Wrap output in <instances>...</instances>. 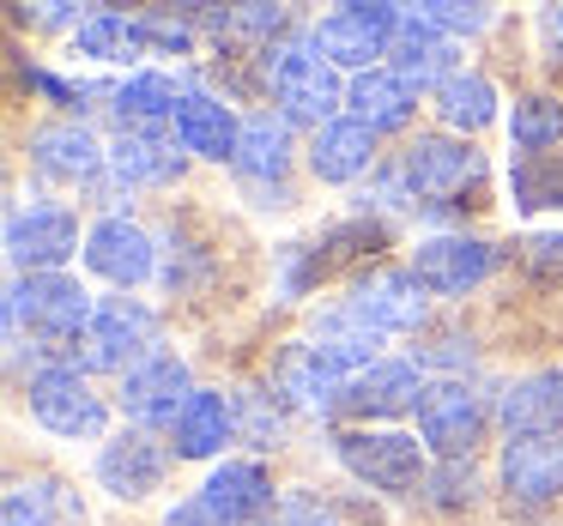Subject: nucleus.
<instances>
[{"label":"nucleus","mask_w":563,"mask_h":526,"mask_svg":"<svg viewBox=\"0 0 563 526\" xmlns=\"http://www.w3.org/2000/svg\"><path fill=\"white\" fill-rule=\"evenodd\" d=\"M437 115L442 127H454V134H478V127L497 115V91H490L485 74H454L437 86Z\"/></svg>","instance_id":"30"},{"label":"nucleus","mask_w":563,"mask_h":526,"mask_svg":"<svg viewBox=\"0 0 563 526\" xmlns=\"http://www.w3.org/2000/svg\"><path fill=\"white\" fill-rule=\"evenodd\" d=\"M158 345V315H152L146 303H134V296H110V303H98V315H91L86 339L74 345L79 351V369H140Z\"/></svg>","instance_id":"4"},{"label":"nucleus","mask_w":563,"mask_h":526,"mask_svg":"<svg viewBox=\"0 0 563 526\" xmlns=\"http://www.w3.org/2000/svg\"><path fill=\"white\" fill-rule=\"evenodd\" d=\"M188 400H195L188 369L176 363V357H164V351L122 376V412L134 417V424H146V429H158V424L176 429V417H183Z\"/></svg>","instance_id":"12"},{"label":"nucleus","mask_w":563,"mask_h":526,"mask_svg":"<svg viewBox=\"0 0 563 526\" xmlns=\"http://www.w3.org/2000/svg\"><path fill=\"white\" fill-rule=\"evenodd\" d=\"M340 315H352L364 333H376V339H388V333H412L418 321H424V284L412 279V267H382L369 272L364 284H357L352 296H345Z\"/></svg>","instance_id":"8"},{"label":"nucleus","mask_w":563,"mask_h":526,"mask_svg":"<svg viewBox=\"0 0 563 526\" xmlns=\"http://www.w3.org/2000/svg\"><path fill=\"white\" fill-rule=\"evenodd\" d=\"M466 182H478V152L466 146V139H418V146H406L400 158V188L412 200H449L461 194Z\"/></svg>","instance_id":"10"},{"label":"nucleus","mask_w":563,"mask_h":526,"mask_svg":"<svg viewBox=\"0 0 563 526\" xmlns=\"http://www.w3.org/2000/svg\"><path fill=\"white\" fill-rule=\"evenodd\" d=\"M503 490H509V502H527V508L563 496V436L503 441Z\"/></svg>","instance_id":"15"},{"label":"nucleus","mask_w":563,"mask_h":526,"mask_svg":"<svg viewBox=\"0 0 563 526\" xmlns=\"http://www.w3.org/2000/svg\"><path fill=\"white\" fill-rule=\"evenodd\" d=\"M394 31H400V13H394V7H382V0L364 7V0H357V7H340V13L321 19V25L309 31V43H316L333 67L369 74V61L394 49Z\"/></svg>","instance_id":"6"},{"label":"nucleus","mask_w":563,"mask_h":526,"mask_svg":"<svg viewBox=\"0 0 563 526\" xmlns=\"http://www.w3.org/2000/svg\"><path fill=\"white\" fill-rule=\"evenodd\" d=\"M224 37H243V43H273L285 31V13L279 7H236V13L219 19Z\"/></svg>","instance_id":"32"},{"label":"nucleus","mask_w":563,"mask_h":526,"mask_svg":"<svg viewBox=\"0 0 563 526\" xmlns=\"http://www.w3.org/2000/svg\"><path fill=\"white\" fill-rule=\"evenodd\" d=\"M509 436H563V369H539L503 388L497 400Z\"/></svg>","instance_id":"18"},{"label":"nucleus","mask_w":563,"mask_h":526,"mask_svg":"<svg viewBox=\"0 0 563 526\" xmlns=\"http://www.w3.org/2000/svg\"><path fill=\"white\" fill-rule=\"evenodd\" d=\"M333 448H340L345 472L364 478L369 490H388V496H412L430 478V448L400 429H340Z\"/></svg>","instance_id":"3"},{"label":"nucleus","mask_w":563,"mask_h":526,"mask_svg":"<svg viewBox=\"0 0 563 526\" xmlns=\"http://www.w3.org/2000/svg\"><path fill=\"white\" fill-rule=\"evenodd\" d=\"M418 13H424L442 37H454V31H485L490 25L485 7H454V0H430V7H418Z\"/></svg>","instance_id":"34"},{"label":"nucleus","mask_w":563,"mask_h":526,"mask_svg":"<svg viewBox=\"0 0 563 526\" xmlns=\"http://www.w3.org/2000/svg\"><path fill=\"white\" fill-rule=\"evenodd\" d=\"M7 255L19 272H62L79 255V219L67 206H19L7 219Z\"/></svg>","instance_id":"9"},{"label":"nucleus","mask_w":563,"mask_h":526,"mask_svg":"<svg viewBox=\"0 0 563 526\" xmlns=\"http://www.w3.org/2000/svg\"><path fill=\"white\" fill-rule=\"evenodd\" d=\"M176 110H183V91L164 74H134L115 86V122H122V134H152V127L176 122Z\"/></svg>","instance_id":"26"},{"label":"nucleus","mask_w":563,"mask_h":526,"mask_svg":"<svg viewBox=\"0 0 563 526\" xmlns=\"http://www.w3.org/2000/svg\"><path fill=\"white\" fill-rule=\"evenodd\" d=\"M558 248H563V243H558Z\"/></svg>","instance_id":"38"},{"label":"nucleus","mask_w":563,"mask_h":526,"mask_svg":"<svg viewBox=\"0 0 563 526\" xmlns=\"http://www.w3.org/2000/svg\"><path fill=\"white\" fill-rule=\"evenodd\" d=\"M183 170V158H176V146H164L158 134H122L110 146V176L128 188H152V182H170V176Z\"/></svg>","instance_id":"29"},{"label":"nucleus","mask_w":563,"mask_h":526,"mask_svg":"<svg viewBox=\"0 0 563 526\" xmlns=\"http://www.w3.org/2000/svg\"><path fill=\"white\" fill-rule=\"evenodd\" d=\"M418 436L437 460H466L485 436V400H478L466 381H437V388L418 400Z\"/></svg>","instance_id":"7"},{"label":"nucleus","mask_w":563,"mask_h":526,"mask_svg":"<svg viewBox=\"0 0 563 526\" xmlns=\"http://www.w3.org/2000/svg\"><path fill=\"white\" fill-rule=\"evenodd\" d=\"M236 139L243 122L224 110L207 91H183V110H176V146L195 152V158H236Z\"/></svg>","instance_id":"23"},{"label":"nucleus","mask_w":563,"mask_h":526,"mask_svg":"<svg viewBox=\"0 0 563 526\" xmlns=\"http://www.w3.org/2000/svg\"><path fill=\"white\" fill-rule=\"evenodd\" d=\"M285 164H291V122L285 115H249L243 139H236V170L255 176V182H273V176H285Z\"/></svg>","instance_id":"27"},{"label":"nucleus","mask_w":563,"mask_h":526,"mask_svg":"<svg viewBox=\"0 0 563 526\" xmlns=\"http://www.w3.org/2000/svg\"><path fill=\"white\" fill-rule=\"evenodd\" d=\"M424 393L430 388H424V376H418V363L382 357V363L357 369V376L340 388V412L345 417H400V412H418Z\"/></svg>","instance_id":"11"},{"label":"nucleus","mask_w":563,"mask_h":526,"mask_svg":"<svg viewBox=\"0 0 563 526\" xmlns=\"http://www.w3.org/2000/svg\"><path fill=\"white\" fill-rule=\"evenodd\" d=\"M86 267L98 272V279H110V284H140L152 272V236L140 231V224H128V219H103V224H91V236H86Z\"/></svg>","instance_id":"19"},{"label":"nucleus","mask_w":563,"mask_h":526,"mask_svg":"<svg viewBox=\"0 0 563 526\" xmlns=\"http://www.w3.org/2000/svg\"><path fill=\"white\" fill-rule=\"evenodd\" d=\"M200 502H207V508L219 514L224 526H261L273 508H279V502H273L267 466H255V460H224L219 472L207 478Z\"/></svg>","instance_id":"16"},{"label":"nucleus","mask_w":563,"mask_h":526,"mask_svg":"<svg viewBox=\"0 0 563 526\" xmlns=\"http://www.w3.org/2000/svg\"><path fill=\"white\" fill-rule=\"evenodd\" d=\"M74 49L91 55V61H134L146 55V19H122V13H91L74 25Z\"/></svg>","instance_id":"28"},{"label":"nucleus","mask_w":563,"mask_h":526,"mask_svg":"<svg viewBox=\"0 0 563 526\" xmlns=\"http://www.w3.org/2000/svg\"><path fill=\"white\" fill-rule=\"evenodd\" d=\"M551 31H558V37H563V7H558V13H551Z\"/></svg>","instance_id":"37"},{"label":"nucleus","mask_w":563,"mask_h":526,"mask_svg":"<svg viewBox=\"0 0 563 526\" xmlns=\"http://www.w3.org/2000/svg\"><path fill=\"white\" fill-rule=\"evenodd\" d=\"M267 79H273V98H279L285 122H316V127L340 122V115H333L345 103L340 67H333L316 43H279V49L267 55Z\"/></svg>","instance_id":"2"},{"label":"nucleus","mask_w":563,"mask_h":526,"mask_svg":"<svg viewBox=\"0 0 563 526\" xmlns=\"http://www.w3.org/2000/svg\"><path fill=\"white\" fill-rule=\"evenodd\" d=\"M164 526H224V521L207 508V502H183V508L164 514Z\"/></svg>","instance_id":"36"},{"label":"nucleus","mask_w":563,"mask_h":526,"mask_svg":"<svg viewBox=\"0 0 563 526\" xmlns=\"http://www.w3.org/2000/svg\"><path fill=\"white\" fill-rule=\"evenodd\" d=\"M0 526H49V490L13 484L7 490V508H0Z\"/></svg>","instance_id":"33"},{"label":"nucleus","mask_w":563,"mask_h":526,"mask_svg":"<svg viewBox=\"0 0 563 526\" xmlns=\"http://www.w3.org/2000/svg\"><path fill=\"white\" fill-rule=\"evenodd\" d=\"M231 436H236V412H231V400L212 393V388H195V400L183 405V417H176V429H170L183 460H212Z\"/></svg>","instance_id":"25"},{"label":"nucleus","mask_w":563,"mask_h":526,"mask_svg":"<svg viewBox=\"0 0 563 526\" xmlns=\"http://www.w3.org/2000/svg\"><path fill=\"white\" fill-rule=\"evenodd\" d=\"M394 74L406 79V86H430V79H454V43L442 37L437 25H430L424 13H400V31H394Z\"/></svg>","instance_id":"21"},{"label":"nucleus","mask_w":563,"mask_h":526,"mask_svg":"<svg viewBox=\"0 0 563 526\" xmlns=\"http://www.w3.org/2000/svg\"><path fill=\"white\" fill-rule=\"evenodd\" d=\"M91 315H98V303L67 272H25L7 291V333H37L49 345H79Z\"/></svg>","instance_id":"1"},{"label":"nucleus","mask_w":563,"mask_h":526,"mask_svg":"<svg viewBox=\"0 0 563 526\" xmlns=\"http://www.w3.org/2000/svg\"><path fill=\"white\" fill-rule=\"evenodd\" d=\"M98 484L122 502H140L164 484V448L146 436V429H122V436L103 441L98 454Z\"/></svg>","instance_id":"17"},{"label":"nucleus","mask_w":563,"mask_h":526,"mask_svg":"<svg viewBox=\"0 0 563 526\" xmlns=\"http://www.w3.org/2000/svg\"><path fill=\"white\" fill-rule=\"evenodd\" d=\"M31 164H37L49 182H91V176L110 164V152H103L79 122H49V127L31 134Z\"/></svg>","instance_id":"20"},{"label":"nucleus","mask_w":563,"mask_h":526,"mask_svg":"<svg viewBox=\"0 0 563 526\" xmlns=\"http://www.w3.org/2000/svg\"><path fill=\"white\" fill-rule=\"evenodd\" d=\"M485 272H490V243H478V236H430V243L412 248V279L430 296H461Z\"/></svg>","instance_id":"13"},{"label":"nucleus","mask_w":563,"mask_h":526,"mask_svg":"<svg viewBox=\"0 0 563 526\" xmlns=\"http://www.w3.org/2000/svg\"><path fill=\"white\" fill-rule=\"evenodd\" d=\"M509 139L521 152L563 146V103L558 98H521V103H515V122H509Z\"/></svg>","instance_id":"31"},{"label":"nucleus","mask_w":563,"mask_h":526,"mask_svg":"<svg viewBox=\"0 0 563 526\" xmlns=\"http://www.w3.org/2000/svg\"><path fill=\"white\" fill-rule=\"evenodd\" d=\"M345 381H352V376H345V369L333 363L316 339L291 345V351L279 357V369H273V393H279L285 405H297V412H340V388H345Z\"/></svg>","instance_id":"14"},{"label":"nucleus","mask_w":563,"mask_h":526,"mask_svg":"<svg viewBox=\"0 0 563 526\" xmlns=\"http://www.w3.org/2000/svg\"><path fill=\"white\" fill-rule=\"evenodd\" d=\"M345 103H352V122H364L369 134H382V127H406L418 110V91L406 86L400 74H382V67H369V74H357L352 86H345Z\"/></svg>","instance_id":"24"},{"label":"nucleus","mask_w":563,"mask_h":526,"mask_svg":"<svg viewBox=\"0 0 563 526\" xmlns=\"http://www.w3.org/2000/svg\"><path fill=\"white\" fill-rule=\"evenodd\" d=\"M25 400H31V417H37L49 436H67V441H79V436H103V400L91 393V381H86V369L79 363H49V369H37V376L25 381Z\"/></svg>","instance_id":"5"},{"label":"nucleus","mask_w":563,"mask_h":526,"mask_svg":"<svg viewBox=\"0 0 563 526\" xmlns=\"http://www.w3.org/2000/svg\"><path fill=\"white\" fill-rule=\"evenodd\" d=\"M261 526H333V514L321 508L316 496H285V502H279V508H273Z\"/></svg>","instance_id":"35"},{"label":"nucleus","mask_w":563,"mask_h":526,"mask_svg":"<svg viewBox=\"0 0 563 526\" xmlns=\"http://www.w3.org/2000/svg\"><path fill=\"white\" fill-rule=\"evenodd\" d=\"M369 164H376V134L364 122H352V115L316 127V139H309V170L321 182H357Z\"/></svg>","instance_id":"22"}]
</instances>
